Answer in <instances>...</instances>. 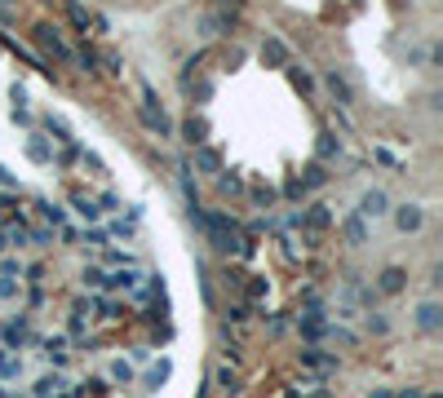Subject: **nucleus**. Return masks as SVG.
<instances>
[{
  "label": "nucleus",
  "mask_w": 443,
  "mask_h": 398,
  "mask_svg": "<svg viewBox=\"0 0 443 398\" xmlns=\"http://www.w3.org/2000/svg\"><path fill=\"white\" fill-rule=\"evenodd\" d=\"M403 288V270H386L381 274V292H399Z\"/></svg>",
  "instance_id": "obj_5"
},
{
  "label": "nucleus",
  "mask_w": 443,
  "mask_h": 398,
  "mask_svg": "<svg viewBox=\"0 0 443 398\" xmlns=\"http://www.w3.org/2000/svg\"><path fill=\"white\" fill-rule=\"evenodd\" d=\"M186 142H204V124H200V119H191V124H186Z\"/></svg>",
  "instance_id": "obj_10"
},
{
  "label": "nucleus",
  "mask_w": 443,
  "mask_h": 398,
  "mask_svg": "<svg viewBox=\"0 0 443 398\" xmlns=\"http://www.w3.org/2000/svg\"><path fill=\"white\" fill-rule=\"evenodd\" d=\"M328 89H332V98L351 102V84H346V76H337V71H328Z\"/></svg>",
  "instance_id": "obj_3"
},
{
  "label": "nucleus",
  "mask_w": 443,
  "mask_h": 398,
  "mask_svg": "<svg viewBox=\"0 0 443 398\" xmlns=\"http://www.w3.org/2000/svg\"><path fill=\"white\" fill-rule=\"evenodd\" d=\"M40 44H45V49H54L58 58H71V53H67V44L54 35V27H40Z\"/></svg>",
  "instance_id": "obj_2"
},
{
  "label": "nucleus",
  "mask_w": 443,
  "mask_h": 398,
  "mask_svg": "<svg viewBox=\"0 0 443 398\" xmlns=\"http://www.w3.org/2000/svg\"><path fill=\"white\" fill-rule=\"evenodd\" d=\"M261 53H266L271 63H284V58H289V49H284L280 40H266V49H261Z\"/></svg>",
  "instance_id": "obj_7"
},
{
  "label": "nucleus",
  "mask_w": 443,
  "mask_h": 398,
  "mask_svg": "<svg viewBox=\"0 0 443 398\" xmlns=\"http://www.w3.org/2000/svg\"><path fill=\"white\" fill-rule=\"evenodd\" d=\"M417 323H421V328H435V323H439V310H435V306H421V319H417Z\"/></svg>",
  "instance_id": "obj_9"
},
{
  "label": "nucleus",
  "mask_w": 443,
  "mask_h": 398,
  "mask_svg": "<svg viewBox=\"0 0 443 398\" xmlns=\"http://www.w3.org/2000/svg\"><path fill=\"white\" fill-rule=\"evenodd\" d=\"M399 398H421V394H417V390H403V394H399Z\"/></svg>",
  "instance_id": "obj_13"
},
{
  "label": "nucleus",
  "mask_w": 443,
  "mask_h": 398,
  "mask_svg": "<svg viewBox=\"0 0 443 398\" xmlns=\"http://www.w3.org/2000/svg\"><path fill=\"white\" fill-rule=\"evenodd\" d=\"M359 213H364V217H381V213H386V195H381V190H368L364 204H359Z\"/></svg>",
  "instance_id": "obj_1"
},
{
  "label": "nucleus",
  "mask_w": 443,
  "mask_h": 398,
  "mask_svg": "<svg viewBox=\"0 0 443 398\" xmlns=\"http://www.w3.org/2000/svg\"><path fill=\"white\" fill-rule=\"evenodd\" d=\"M76 213L89 217V222H98V217H102V208H93V199H76Z\"/></svg>",
  "instance_id": "obj_8"
},
{
  "label": "nucleus",
  "mask_w": 443,
  "mask_h": 398,
  "mask_svg": "<svg viewBox=\"0 0 443 398\" xmlns=\"http://www.w3.org/2000/svg\"><path fill=\"white\" fill-rule=\"evenodd\" d=\"M394 222H399V231H417V226H421V208H412V204H408Z\"/></svg>",
  "instance_id": "obj_4"
},
{
  "label": "nucleus",
  "mask_w": 443,
  "mask_h": 398,
  "mask_svg": "<svg viewBox=\"0 0 443 398\" xmlns=\"http://www.w3.org/2000/svg\"><path fill=\"white\" fill-rule=\"evenodd\" d=\"M346 239H351V244H364V226H359V222H346Z\"/></svg>",
  "instance_id": "obj_11"
},
{
  "label": "nucleus",
  "mask_w": 443,
  "mask_h": 398,
  "mask_svg": "<svg viewBox=\"0 0 443 398\" xmlns=\"http://www.w3.org/2000/svg\"><path fill=\"white\" fill-rule=\"evenodd\" d=\"M67 14H71V22H76L80 31L89 35V14H85V9H80V5H67Z\"/></svg>",
  "instance_id": "obj_6"
},
{
  "label": "nucleus",
  "mask_w": 443,
  "mask_h": 398,
  "mask_svg": "<svg viewBox=\"0 0 443 398\" xmlns=\"http://www.w3.org/2000/svg\"><path fill=\"white\" fill-rule=\"evenodd\" d=\"M195 160H200V168H218V155H213V151H200Z\"/></svg>",
  "instance_id": "obj_12"
},
{
  "label": "nucleus",
  "mask_w": 443,
  "mask_h": 398,
  "mask_svg": "<svg viewBox=\"0 0 443 398\" xmlns=\"http://www.w3.org/2000/svg\"><path fill=\"white\" fill-rule=\"evenodd\" d=\"M231 5H239V0H231Z\"/></svg>",
  "instance_id": "obj_14"
}]
</instances>
